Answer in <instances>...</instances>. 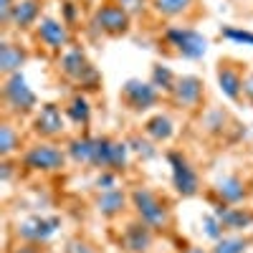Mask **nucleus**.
Instances as JSON below:
<instances>
[{"label": "nucleus", "instance_id": "f257e3e1", "mask_svg": "<svg viewBox=\"0 0 253 253\" xmlns=\"http://www.w3.org/2000/svg\"><path fill=\"white\" fill-rule=\"evenodd\" d=\"M129 203H132V215L139 218L144 225H150L155 233H167L175 225V210L172 203L162 195L160 190L150 185H134L129 190Z\"/></svg>", "mask_w": 253, "mask_h": 253}, {"label": "nucleus", "instance_id": "f03ea898", "mask_svg": "<svg viewBox=\"0 0 253 253\" xmlns=\"http://www.w3.org/2000/svg\"><path fill=\"white\" fill-rule=\"evenodd\" d=\"M160 51L165 56L172 58H182V61H200L205 58L210 41L208 36H203L198 28L193 26H182V23H170L160 31Z\"/></svg>", "mask_w": 253, "mask_h": 253}, {"label": "nucleus", "instance_id": "7ed1b4c3", "mask_svg": "<svg viewBox=\"0 0 253 253\" xmlns=\"http://www.w3.org/2000/svg\"><path fill=\"white\" fill-rule=\"evenodd\" d=\"M0 99H3V117L13 122H31V117L38 112V94L28 84L26 74L18 71L10 76H3L0 84Z\"/></svg>", "mask_w": 253, "mask_h": 253}, {"label": "nucleus", "instance_id": "20e7f679", "mask_svg": "<svg viewBox=\"0 0 253 253\" xmlns=\"http://www.w3.org/2000/svg\"><path fill=\"white\" fill-rule=\"evenodd\" d=\"M69 155L66 147H61L58 142H46V139H36L31 142L18 157V167L23 172L33 175H56L63 172L69 167Z\"/></svg>", "mask_w": 253, "mask_h": 253}, {"label": "nucleus", "instance_id": "39448f33", "mask_svg": "<svg viewBox=\"0 0 253 253\" xmlns=\"http://www.w3.org/2000/svg\"><path fill=\"white\" fill-rule=\"evenodd\" d=\"M56 71L69 84L79 86V91H86V89L91 91V89H96L101 84V74L96 71L89 53L84 51L79 43L69 46L61 56H56Z\"/></svg>", "mask_w": 253, "mask_h": 253}, {"label": "nucleus", "instance_id": "423d86ee", "mask_svg": "<svg viewBox=\"0 0 253 253\" xmlns=\"http://www.w3.org/2000/svg\"><path fill=\"white\" fill-rule=\"evenodd\" d=\"M132 165V150L126 139H119L114 134H94L91 142V170H112L124 175Z\"/></svg>", "mask_w": 253, "mask_h": 253}, {"label": "nucleus", "instance_id": "0eeeda50", "mask_svg": "<svg viewBox=\"0 0 253 253\" xmlns=\"http://www.w3.org/2000/svg\"><path fill=\"white\" fill-rule=\"evenodd\" d=\"M89 31L101 36V38H124L132 33V15L117 0H101L91 10Z\"/></svg>", "mask_w": 253, "mask_h": 253}, {"label": "nucleus", "instance_id": "6e6552de", "mask_svg": "<svg viewBox=\"0 0 253 253\" xmlns=\"http://www.w3.org/2000/svg\"><path fill=\"white\" fill-rule=\"evenodd\" d=\"M165 99V94L155 86V84L150 79H126L122 86H119V107L124 112H129V114H147V112H152L157 104Z\"/></svg>", "mask_w": 253, "mask_h": 253}, {"label": "nucleus", "instance_id": "1a4fd4ad", "mask_svg": "<svg viewBox=\"0 0 253 253\" xmlns=\"http://www.w3.org/2000/svg\"><path fill=\"white\" fill-rule=\"evenodd\" d=\"M165 160L170 165V180H172V187L180 198L190 200V198L203 195V177L198 172V167L193 165V160L182 150H167Z\"/></svg>", "mask_w": 253, "mask_h": 253}, {"label": "nucleus", "instance_id": "9d476101", "mask_svg": "<svg viewBox=\"0 0 253 253\" xmlns=\"http://www.w3.org/2000/svg\"><path fill=\"white\" fill-rule=\"evenodd\" d=\"M69 119L63 114V104L58 101H43L38 107V112L28 122V132L36 139H46V142H58L61 137H66L69 129Z\"/></svg>", "mask_w": 253, "mask_h": 253}, {"label": "nucleus", "instance_id": "9b49d317", "mask_svg": "<svg viewBox=\"0 0 253 253\" xmlns=\"http://www.w3.org/2000/svg\"><path fill=\"white\" fill-rule=\"evenodd\" d=\"M213 205H246L253 195V185L241 172H225L205 190Z\"/></svg>", "mask_w": 253, "mask_h": 253}, {"label": "nucleus", "instance_id": "f8f14e48", "mask_svg": "<svg viewBox=\"0 0 253 253\" xmlns=\"http://www.w3.org/2000/svg\"><path fill=\"white\" fill-rule=\"evenodd\" d=\"M170 107L185 114H203L205 104V81L195 74H182L175 81V89L167 94Z\"/></svg>", "mask_w": 253, "mask_h": 253}, {"label": "nucleus", "instance_id": "ddd939ff", "mask_svg": "<svg viewBox=\"0 0 253 253\" xmlns=\"http://www.w3.org/2000/svg\"><path fill=\"white\" fill-rule=\"evenodd\" d=\"M31 36L41 48L53 53V56H61L69 46H74V31L56 15H43Z\"/></svg>", "mask_w": 253, "mask_h": 253}, {"label": "nucleus", "instance_id": "4468645a", "mask_svg": "<svg viewBox=\"0 0 253 253\" xmlns=\"http://www.w3.org/2000/svg\"><path fill=\"white\" fill-rule=\"evenodd\" d=\"M248 71V63L233 56H223L215 63V79L218 89L230 104H243V79Z\"/></svg>", "mask_w": 253, "mask_h": 253}, {"label": "nucleus", "instance_id": "2eb2a0df", "mask_svg": "<svg viewBox=\"0 0 253 253\" xmlns=\"http://www.w3.org/2000/svg\"><path fill=\"white\" fill-rule=\"evenodd\" d=\"M63 220L58 215H41V213H33L23 220H18L13 233L20 243H36V246H46L58 230H61Z\"/></svg>", "mask_w": 253, "mask_h": 253}, {"label": "nucleus", "instance_id": "dca6fc26", "mask_svg": "<svg viewBox=\"0 0 253 253\" xmlns=\"http://www.w3.org/2000/svg\"><path fill=\"white\" fill-rule=\"evenodd\" d=\"M155 230L144 225L139 218H129L119 228V248L122 253H150L155 246Z\"/></svg>", "mask_w": 253, "mask_h": 253}, {"label": "nucleus", "instance_id": "f3484780", "mask_svg": "<svg viewBox=\"0 0 253 253\" xmlns=\"http://www.w3.org/2000/svg\"><path fill=\"white\" fill-rule=\"evenodd\" d=\"M94 210L99 213V218L104 220H119L126 210H132L129 203V190L124 187H114V190H101L94 195Z\"/></svg>", "mask_w": 253, "mask_h": 253}, {"label": "nucleus", "instance_id": "a211bd4d", "mask_svg": "<svg viewBox=\"0 0 253 253\" xmlns=\"http://www.w3.org/2000/svg\"><path fill=\"white\" fill-rule=\"evenodd\" d=\"M198 5L200 0H150V13L160 20H182V23H190L198 15Z\"/></svg>", "mask_w": 253, "mask_h": 253}, {"label": "nucleus", "instance_id": "6ab92c4d", "mask_svg": "<svg viewBox=\"0 0 253 253\" xmlns=\"http://www.w3.org/2000/svg\"><path fill=\"white\" fill-rule=\"evenodd\" d=\"M63 114H66V119H69V124L74 126V129L89 132L94 107H91V99L86 96V91H74L66 101H63Z\"/></svg>", "mask_w": 253, "mask_h": 253}, {"label": "nucleus", "instance_id": "aec40b11", "mask_svg": "<svg viewBox=\"0 0 253 253\" xmlns=\"http://www.w3.org/2000/svg\"><path fill=\"white\" fill-rule=\"evenodd\" d=\"M225 233H243L253 225V208L246 205H210Z\"/></svg>", "mask_w": 253, "mask_h": 253}, {"label": "nucleus", "instance_id": "412c9836", "mask_svg": "<svg viewBox=\"0 0 253 253\" xmlns=\"http://www.w3.org/2000/svg\"><path fill=\"white\" fill-rule=\"evenodd\" d=\"M41 18H43V0H18L8 31L33 33V28L38 26Z\"/></svg>", "mask_w": 253, "mask_h": 253}, {"label": "nucleus", "instance_id": "4be33fe9", "mask_svg": "<svg viewBox=\"0 0 253 253\" xmlns=\"http://www.w3.org/2000/svg\"><path fill=\"white\" fill-rule=\"evenodd\" d=\"M31 53L23 43L18 41H10V38H3L0 41V74L3 76H10V74H18L23 71V66L28 63Z\"/></svg>", "mask_w": 253, "mask_h": 253}, {"label": "nucleus", "instance_id": "5701e85b", "mask_svg": "<svg viewBox=\"0 0 253 253\" xmlns=\"http://www.w3.org/2000/svg\"><path fill=\"white\" fill-rule=\"evenodd\" d=\"M20 122H13L8 117H3V124H0V157L3 160H15L20 157V152L26 150L23 142V132H20Z\"/></svg>", "mask_w": 253, "mask_h": 253}, {"label": "nucleus", "instance_id": "b1692460", "mask_svg": "<svg viewBox=\"0 0 253 253\" xmlns=\"http://www.w3.org/2000/svg\"><path fill=\"white\" fill-rule=\"evenodd\" d=\"M142 132L155 144H167L175 137V119L170 114H165V112H155L142 122Z\"/></svg>", "mask_w": 253, "mask_h": 253}, {"label": "nucleus", "instance_id": "393cba45", "mask_svg": "<svg viewBox=\"0 0 253 253\" xmlns=\"http://www.w3.org/2000/svg\"><path fill=\"white\" fill-rule=\"evenodd\" d=\"M233 126H236L233 119H230V114L223 112V109H208L205 114H200V129L210 139H223Z\"/></svg>", "mask_w": 253, "mask_h": 253}, {"label": "nucleus", "instance_id": "a878e982", "mask_svg": "<svg viewBox=\"0 0 253 253\" xmlns=\"http://www.w3.org/2000/svg\"><path fill=\"white\" fill-rule=\"evenodd\" d=\"M91 142H94V134L91 132H79L74 137L66 139V155L71 160V165H79V167H91Z\"/></svg>", "mask_w": 253, "mask_h": 253}, {"label": "nucleus", "instance_id": "bb28decb", "mask_svg": "<svg viewBox=\"0 0 253 253\" xmlns=\"http://www.w3.org/2000/svg\"><path fill=\"white\" fill-rule=\"evenodd\" d=\"M126 144H129L132 155H137L142 162H150L155 157H160V147L147 137L144 132H132L129 137H126Z\"/></svg>", "mask_w": 253, "mask_h": 253}, {"label": "nucleus", "instance_id": "cd10ccee", "mask_svg": "<svg viewBox=\"0 0 253 253\" xmlns=\"http://www.w3.org/2000/svg\"><path fill=\"white\" fill-rule=\"evenodd\" d=\"M251 248V238L243 233H225L223 238H218L210 248V253H248Z\"/></svg>", "mask_w": 253, "mask_h": 253}, {"label": "nucleus", "instance_id": "c85d7f7f", "mask_svg": "<svg viewBox=\"0 0 253 253\" xmlns=\"http://www.w3.org/2000/svg\"><path fill=\"white\" fill-rule=\"evenodd\" d=\"M177 76H180V74H175L170 66H162V63H155L152 71H150V81H152L155 86L165 94V99H167V94H170V91L175 89Z\"/></svg>", "mask_w": 253, "mask_h": 253}, {"label": "nucleus", "instance_id": "c756f323", "mask_svg": "<svg viewBox=\"0 0 253 253\" xmlns=\"http://www.w3.org/2000/svg\"><path fill=\"white\" fill-rule=\"evenodd\" d=\"M220 38L233 41V43H243V46H251V48H253V31H248V28L223 26V28H220Z\"/></svg>", "mask_w": 253, "mask_h": 253}, {"label": "nucleus", "instance_id": "7c9ffc66", "mask_svg": "<svg viewBox=\"0 0 253 253\" xmlns=\"http://www.w3.org/2000/svg\"><path fill=\"white\" fill-rule=\"evenodd\" d=\"M61 20L71 31L81 23V5L76 3V0H61Z\"/></svg>", "mask_w": 253, "mask_h": 253}, {"label": "nucleus", "instance_id": "2f4dec72", "mask_svg": "<svg viewBox=\"0 0 253 253\" xmlns=\"http://www.w3.org/2000/svg\"><path fill=\"white\" fill-rule=\"evenodd\" d=\"M200 223H203V233L213 241V243L225 236V230H223V225H220V220H218V215L213 213V210H210V213H205Z\"/></svg>", "mask_w": 253, "mask_h": 253}, {"label": "nucleus", "instance_id": "473e14b6", "mask_svg": "<svg viewBox=\"0 0 253 253\" xmlns=\"http://www.w3.org/2000/svg\"><path fill=\"white\" fill-rule=\"evenodd\" d=\"M63 253H99L96 246L84 238V236H74L71 241H66V248H63Z\"/></svg>", "mask_w": 253, "mask_h": 253}, {"label": "nucleus", "instance_id": "72a5a7b5", "mask_svg": "<svg viewBox=\"0 0 253 253\" xmlns=\"http://www.w3.org/2000/svg\"><path fill=\"white\" fill-rule=\"evenodd\" d=\"M94 187H96V193H101V190H114V187H119V172L101 170V172L94 177Z\"/></svg>", "mask_w": 253, "mask_h": 253}, {"label": "nucleus", "instance_id": "f704fd0d", "mask_svg": "<svg viewBox=\"0 0 253 253\" xmlns=\"http://www.w3.org/2000/svg\"><path fill=\"white\" fill-rule=\"evenodd\" d=\"M117 3L132 18H139V15H144L147 10H150V0H117Z\"/></svg>", "mask_w": 253, "mask_h": 253}, {"label": "nucleus", "instance_id": "c9c22d12", "mask_svg": "<svg viewBox=\"0 0 253 253\" xmlns=\"http://www.w3.org/2000/svg\"><path fill=\"white\" fill-rule=\"evenodd\" d=\"M15 5H18V0H0V23H3L5 31L10 28V18H13Z\"/></svg>", "mask_w": 253, "mask_h": 253}, {"label": "nucleus", "instance_id": "e433bc0d", "mask_svg": "<svg viewBox=\"0 0 253 253\" xmlns=\"http://www.w3.org/2000/svg\"><path fill=\"white\" fill-rule=\"evenodd\" d=\"M243 104L253 107V69H248L243 79Z\"/></svg>", "mask_w": 253, "mask_h": 253}, {"label": "nucleus", "instance_id": "4c0bfd02", "mask_svg": "<svg viewBox=\"0 0 253 253\" xmlns=\"http://www.w3.org/2000/svg\"><path fill=\"white\" fill-rule=\"evenodd\" d=\"M15 170H20V167H15L13 160H3V167H0V177H3L5 185L13 180V172H15Z\"/></svg>", "mask_w": 253, "mask_h": 253}, {"label": "nucleus", "instance_id": "58836bf2", "mask_svg": "<svg viewBox=\"0 0 253 253\" xmlns=\"http://www.w3.org/2000/svg\"><path fill=\"white\" fill-rule=\"evenodd\" d=\"M182 253H210V248H203V246H195V243H190L182 248Z\"/></svg>", "mask_w": 253, "mask_h": 253}]
</instances>
